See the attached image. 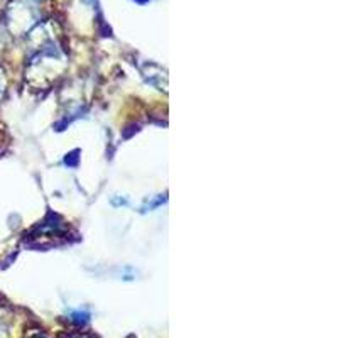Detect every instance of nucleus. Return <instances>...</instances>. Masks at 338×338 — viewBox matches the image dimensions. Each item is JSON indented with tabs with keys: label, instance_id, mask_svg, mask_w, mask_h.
Instances as JSON below:
<instances>
[{
	"label": "nucleus",
	"instance_id": "nucleus-1",
	"mask_svg": "<svg viewBox=\"0 0 338 338\" xmlns=\"http://www.w3.org/2000/svg\"><path fill=\"white\" fill-rule=\"evenodd\" d=\"M73 317H75L76 323H85V321L88 320V314H86V313H75Z\"/></svg>",
	"mask_w": 338,
	"mask_h": 338
}]
</instances>
